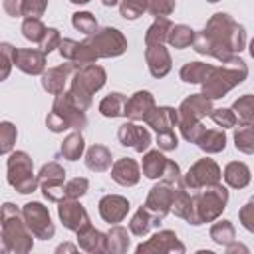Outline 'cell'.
Listing matches in <instances>:
<instances>
[{
    "label": "cell",
    "instance_id": "obj_37",
    "mask_svg": "<svg viewBox=\"0 0 254 254\" xmlns=\"http://www.w3.org/2000/svg\"><path fill=\"white\" fill-rule=\"evenodd\" d=\"M194 36H196V32H194L190 26H185V24H177V26H173V28H171L167 42H169V44H171L175 50H185V48L192 46V42H194Z\"/></svg>",
    "mask_w": 254,
    "mask_h": 254
},
{
    "label": "cell",
    "instance_id": "obj_34",
    "mask_svg": "<svg viewBox=\"0 0 254 254\" xmlns=\"http://www.w3.org/2000/svg\"><path fill=\"white\" fill-rule=\"evenodd\" d=\"M173 24L167 16H159L155 18V22L147 28V34H145V46H151V44H165L167 38H169V32H171Z\"/></svg>",
    "mask_w": 254,
    "mask_h": 254
},
{
    "label": "cell",
    "instance_id": "obj_32",
    "mask_svg": "<svg viewBox=\"0 0 254 254\" xmlns=\"http://www.w3.org/2000/svg\"><path fill=\"white\" fill-rule=\"evenodd\" d=\"M171 212H175V216H179V218L187 220L189 224H192L194 206H192V196L187 192V187L177 189L175 198H173V208H171Z\"/></svg>",
    "mask_w": 254,
    "mask_h": 254
},
{
    "label": "cell",
    "instance_id": "obj_47",
    "mask_svg": "<svg viewBox=\"0 0 254 254\" xmlns=\"http://www.w3.org/2000/svg\"><path fill=\"white\" fill-rule=\"evenodd\" d=\"M0 54H2V73H0V79H6L10 75V69L14 65V54H16V48L8 42H2L0 44Z\"/></svg>",
    "mask_w": 254,
    "mask_h": 254
},
{
    "label": "cell",
    "instance_id": "obj_45",
    "mask_svg": "<svg viewBox=\"0 0 254 254\" xmlns=\"http://www.w3.org/2000/svg\"><path fill=\"white\" fill-rule=\"evenodd\" d=\"M208 117H210L218 127H222V129H230V127H234L236 121H238V117H236V113L232 111V107H230V109H228V107L212 109Z\"/></svg>",
    "mask_w": 254,
    "mask_h": 254
},
{
    "label": "cell",
    "instance_id": "obj_14",
    "mask_svg": "<svg viewBox=\"0 0 254 254\" xmlns=\"http://www.w3.org/2000/svg\"><path fill=\"white\" fill-rule=\"evenodd\" d=\"M137 254H183L185 252V244L177 238V234L173 230H159L155 232L149 240L141 242L137 248H135Z\"/></svg>",
    "mask_w": 254,
    "mask_h": 254
},
{
    "label": "cell",
    "instance_id": "obj_57",
    "mask_svg": "<svg viewBox=\"0 0 254 254\" xmlns=\"http://www.w3.org/2000/svg\"><path fill=\"white\" fill-rule=\"evenodd\" d=\"M117 2H119V0H101V4H103V6H107V8H111V6H115Z\"/></svg>",
    "mask_w": 254,
    "mask_h": 254
},
{
    "label": "cell",
    "instance_id": "obj_49",
    "mask_svg": "<svg viewBox=\"0 0 254 254\" xmlns=\"http://www.w3.org/2000/svg\"><path fill=\"white\" fill-rule=\"evenodd\" d=\"M238 220H240V224H242L248 232L254 234V196H250V200H248L244 206H240V210H238Z\"/></svg>",
    "mask_w": 254,
    "mask_h": 254
},
{
    "label": "cell",
    "instance_id": "obj_24",
    "mask_svg": "<svg viewBox=\"0 0 254 254\" xmlns=\"http://www.w3.org/2000/svg\"><path fill=\"white\" fill-rule=\"evenodd\" d=\"M155 107V97L151 91H135L125 105V117L131 121H145V117L149 115V111Z\"/></svg>",
    "mask_w": 254,
    "mask_h": 254
},
{
    "label": "cell",
    "instance_id": "obj_41",
    "mask_svg": "<svg viewBox=\"0 0 254 254\" xmlns=\"http://www.w3.org/2000/svg\"><path fill=\"white\" fill-rule=\"evenodd\" d=\"M149 10V0H119V16L125 20H137Z\"/></svg>",
    "mask_w": 254,
    "mask_h": 254
},
{
    "label": "cell",
    "instance_id": "obj_43",
    "mask_svg": "<svg viewBox=\"0 0 254 254\" xmlns=\"http://www.w3.org/2000/svg\"><path fill=\"white\" fill-rule=\"evenodd\" d=\"M18 139V129L12 121H2L0 123V153L10 155L14 149V143Z\"/></svg>",
    "mask_w": 254,
    "mask_h": 254
},
{
    "label": "cell",
    "instance_id": "obj_8",
    "mask_svg": "<svg viewBox=\"0 0 254 254\" xmlns=\"http://www.w3.org/2000/svg\"><path fill=\"white\" fill-rule=\"evenodd\" d=\"M40 189L44 198H48V202H60L65 198V169L58 163V161H50L46 165H42L40 173Z\"/></svg>",
    "mask_w": 254,
    "mask_h": 254
},
{
    "label": "cell",
    "instance_id": "obj_58",
    "mask_svg": "<svg viewBox=\"0 0 254 254\" xmlns=\"http://www.w3.org/2000/svg\"><path fill=\"white\" fill-rule=\"evenodd\" d=\"M248 52H250V56L254 58V38L250 40V46H248Z\"/></svg>",
    "mask_w": 254,
    "mask_h": 254
},
{
    "label": "cell",
    "instance_id": "obj_53",
    "mask_svg": "<svg viewBox=\"0 0 254 254\" xmlns=\"http://www.w3.org/2000/svg\"><path fill=\"white\" fill-rule=\"evenodd\" d=\"M157 145L161 151H175L179 147V139L175 135V131L171 133H159L157 135Z\"/></svg>",
    "mask_w": 254,
    "mask_h": 254
},
{
    "label": "cell",
    "instance_id": "obj_19",
    "mask_svg": "<svg viewBox=\"0 0 254 254\" xmlns=\"http://www.w3.org/2000/svg\"><path fill=\"white\" fill-rule=\"evenodd\" d=\"M14 65L28 75H42L46 71V54L36 48H16Z\"/></svg>",
    "mask_w": 254,
    "mask_h": 254
},
{
    "label": "cell",
    "instance_id": "obj_26",
    "mask_svg": "<svg viewBox=\"0 0 254 254\" xmlns=\"http://www.w3.org/2000/svg\"><path fill=\"white\" fill-rule=\"evenodd\" d=\"M85 167L93 173H105L111 169V151L105 145H91L85 153Z\"/></svg>",
    "mask_w": 254,
    "mask_h": 254
},
{
    "label": "cell",
    "instance_id": "obj_54",
    "mask_svg": "<svg viewBox=\"0 0 254 254\" xmlns=\"http://www.w3.org/2000/svg\"><path fill=\"white\" fill-rule=\"evenodd\" d=\"M2 6H4L8 16L20 18L22 16V8H24V0H2Z\"/></svg>",
    "mask_w": 254,
    "mask_h": 254
},
{
    "label": "cell",
    "instance_id": "obj_5",
    "mask_svg": "<svg viewBox=\"0 0 254 254\" xmlns=\"http://www.w3.org/2000/svg\"><path fill=\"white\" fill-rule=\"evenodd\" d=\"M226 202H228V190L220 183L198 189V192L192 194V206H194L192 226H200L204 222H214L224 212Z\"/></svg>",
    "mask_w": 254,
    "mask_h": 254
},
{
    "label": "cell",
    "instance_id": "obj_13",
    "mask_svg": "<svg viewBox=\"0 0 254 254\" xmlns=\"http://www.w3.org/2000/svg\"><path fill=\"white\" fill-rule=\"evenodd\" d=\"M212 109H214L212 99H208L204 93H190L179 105V125L177 127L198 123L204 115H210Z\"/></svg>",
    "mask_w": 254,
    "mask_h": 254
},
{
    "label": "cell",
    "instance_id": "obj_42",
    "mask_svg": "<svg viewBox=\"0 0 254 254\" xmlns=\"http://www.w3.org/2000/svg\"><path fill=\"white\" fill-rule=\"evenodd\" d=\"M46 32H48V28L42 24L40 18H24V22H22V34H24L26 40H30L34 44H40L44 40Z\"/></svg>",
    "mask_w": 254,
    "mask_h": 254
},
{
    "label": "cell",
    "instance_id": "obj_46",
    "mask_svg": "<svg viewBox=\"0 0 254 254\" xmlns=\"http://www.w3.org/2000/svg\"><path fill=\"white\" fill-rule=\"evenodd\" d=\"M89 189V181L85 177H75L65 183V196L67 198H81Z\"/></svg>",
    "mask_w": 254,
    "mask_h": 254
},
{
    "label": "cell",
    "instance_id": "obj_15",
    "mask_svg": "<svg viewBox=\"0 0 254 254\" xmlns=\"http://www.w3.org/2000/svg\"><path fill=\"white\" fill-rule=\"evenodd\" d=\"M58 216L62 220V224L67 228V230H81L83 226L91 224L89 220V214L87 210L83 208V204L79 202V198H64L58 202Z\"/></svg>",
    "mask_w": 254,
    "mask_h": 254
},
{
    "label": "cell",
    "instance_id": "obj_31",
    "mask_svg": "<svg viewBox=\"0 0 254 254\" xmlns=\"http://www.w3.org/2000/svg\"><path fill=\"white\" fill-rule=\"evenodd\" d=\"M196 145H198L204 153H208V155L224 151V147H226V135H224V129H204L202 135L198 137Z\"/></svg>",
    "mask_w": 254,
    "mask_h": 254
},
{
    "label": "cell",
    "instance_id": "obj_9",
    "mask_svg": "<svg viewBox=\"0 0 254 254\" xmlns=\"http://www.w3.org/2000/svg\"><path fill=\"white\" fill-rule=\"evenodd\" d=\"M99 58H117L127 50V38L117 28H101L85 40Z\"/></svg>",
    "mask_w": 254,
    "mask_h": 254
},
{
    "label": "cell",
    "instance_id": "obj_55",
    "mask_svg": "<svg viewBox=\"0 0 254 254\" xmlns=\"http://www.w3.org/2000/svg\"><path fill=\"white\" fill-rule=\"evenodd\" d=\"M224 250H226V254H234V252H248V248H246L244 244H236L234 240H232L230 244H226V246H224Z\"/></svg>",
    "mask_w": 254,
    "mask_h": 254
},
{
    "label": "cell",
    "instance_id": "obj_12",
    "mask_svg": "<svg viewBox=\"0 0 254 254\" xmlns=\"http://www.w3.org/2000/svg\"><path fill=\"white\" fill-rule=\"evenodd\" d=\"M177 189L181 187H175L167 181H159L157 185L151 187L149 194H147V200H145V208L155 216V220L161 224V220L171 212L173 208V198H175V192Z\"/></svg>",
    "mask_w": 254,
    "mask_h": 254
},
{
    "label": "cell",
    "instance_id": "obj_35",
    "mask_svg": "<svg viewBox=\"0 0 254 254\" xmlns=\"http://www.w3.org/2000/svg\"><path fill=\"white\" fill-rule=\"evenodd\" d=\"M151 226H159V222L155 220V216H153V214L145 208V204H143V206L137 208V212H135L133 218L129 220V232L135 234V236H145V234L151 230Z\"/></svg>",
    "mask_w": 254,
    "mask_h": 254
},
{
    "label": "cell",
    "instance_id": "obj_29",
    "mask_svg": "<svg viewBox=\"0 0 254 254\" xmlns=\"http://www.w3.org/2000/svg\"><path fill=\"white\" fill-rule=\"evenodd\" d=\"M212 67H214V65L204 64V62H189V64H185V65L181 67L179 77H181L185 83H200V85H202V81L210 75Z\"/></svg>",
    "mask_w": 254,
    "mask_h": 254
},
{
    "label": "cell",
    "instance_id": "obj_2",
    "mask_svg": "<svg viewBox=\"0 0 254 254\" xmlns=\"http://www.w3.org/2000/svg\"><path fill=\"white\" fill-rule=\"evenodd\" d=\"M32 230L28 228L22 210L12 204H2V252L4 254H28L34 248Z\"/></svg>",
    "mask_w": 254,
    "mask_h": 254
},
{
    "label": "cell",
    "instance_id": "obj_22",
    "mask_svg": "<svg viewBox=\"0 0 254 254\" xmlns=\"http://www.w3.org/2000/svg\"><path fill=\"white\" fill-rule=\"evenodd\" d=\"M145 123L155 129V133H171L175 131V125H179V109L171 107V105H161V107H153L149 111V115L145 117Z\"/></svg>",
    "mask_w": 254,
    "mask_h": 254
},
{
    "label": "cell",
    "instance_id": "obj_21",
    "mask_svg": "<svg viewBox=\"0 0 254 254\" xmlns=\"http://www.w3.org/2000/svg\"><path fill=\"white\" fill-rule=\"evenodd\" d=\"M145 62H147V67L151 71L153 77L161 79L165 77L171 67H173V62H171V54L169 50L163 46V44H151L145 48Z\"/></svg>",
    "mask_w": 254,
    "mask_h": 254
},
{
    "label": "cell",
    "instance_id": "obj_23",
    "mask_svg": "<svg viewBox=\"0 0 254 254\" xmlns=\"http://www.w3.org/2000/svg\"><path fill=\"white\" fill-rule=\"evenodd\" d=\"M111 179L121 187H133L141 179V167L135 159L123 157L111 165Z\"/></svg>",
    "mask_w": 254,
    "mask_h": 254
},
{
    "label": "cell",
    "instance_id": "obj_1",
    "mask_svg": "<svg viewBox=\"0 0 254 254\" xmlns=\"http://www.w3.org/2000/svg\"><path fill=\"white\" fill-rule=\"evenodd\" d=\"M246 46L244 26L238 24L230 14L216 12L208 18L202 32H196L192 48L202 56H212L218 62H226L240 54Z\"/></svg>",
    "mask_w": 254,
    "mask_h": 254
},
{
    "label": "cell",
    "instance_id": "obj_18",
    "mask_svg": "<svg viewBox=\"0 0 254 254\" xmlns=\"http://www.w3.org/2000/svg\"><path fill=\"white\" fill-rule=\"evenodd\" d=\"M117 139L123 147H131L137 153L147 151L151 145V133L147 131V127H141L135 121H125L123 125H119Z\"/></svg>",
    "mask_w": 254,
    "mask_h": 254
},
{
    "label": "cell",
    "instance_id": "obj_50",
    "mask_svg": "<svg viewBox=\"0 0 254 254\" xmlns=\"http://www.w3.org/2000/svg\"><path fill=\"white\" fill-rule=\"evenodd\" d=\"M46 8H48V0H24L22 16L24 18H40V16H44Z\"/></svg>",
    "mask_w": 254,
    "mask_h": 254
},
{
    "label": "cell",
    "instance_id": "obj_38",
    "mask_svg": "<svg viewBox=\"0 0 254 254\" xmlns=\"http://www.w3.org/2000/svg\"><path fill=\"white\" fill-rule=\"evenodd\" d=\"M234 147L244 155L254 153V123H242L234 129Z\"/></svg>",
    "mask_w": 254,
    "mask_h": 254
},
{
    "label": "cell",
    "instance_id": "obj_60",
    "mask_svg": "<svg viewBox=\"0 0 254 254\" xmlns=\"http://www.w3.org/2000/svg\"><path fill=\"white\" fill-rule=\"evenodd\" d=\"M206 2H210V4H214V2H220V0H206Z\"/></svg>",
    "mask_w": 254,
    "mask_h": 254
},
{
    "label": "cell",
    "instance_id": "obj_48",
    "mask_svg": "<svg viewBox=\"0 0 254 254\" xmlns=\"http://www.w3.org/2000/svg\"><path fill=\"white\" fill-rule=\"evenodd\" d=\"M175 12V0H149V14L159 18V16H171Z\"/></svg>",
    "mask_w": 254,
    "mask_h": 254
},
{
    "label": "cell",
    "instance_id": "obj_10",
    "mask_svg": "<svg viewBox=\"0 0 254 254\" xmlns=\"http://www.w3.org/2000/svg\"><path fill=\"white\" fill-rule=\"evenodd\" d=\"M220 177H222V171L218 167V163L214 159H198L185 175H183V181H185V187L190 189V190H198V189H204V187H210V185H216L220 183Z\"/></svg>",
    "mask_w": 254,
    "mask_h": 254
},
{
    "label": "cell",
    "instance_id": "obj_3",
    "mask_svg": "<svg viewBox=\"0 0 254 254\" xmlns=\"http://www.w3.org/2000/svg\"><path fill=\"white\" fill-rule=\"evenodd\" d=\"M248 75V67L244 60L238 56H232L226 62H220V65L212 67L210 75L202 81V93L208 99H220L224 97L230 89L240 85Z\"/></svg>",
    "mask_w": 254,
    "mask_h": 254
},
{
    "label": "cell",
    "instance_id": "obj_51",
    "mask_svg": "<svg viewBox=\"0 0 254 254\" xmlns=\"http://www.w3.org/2000/svg\"><path fill=\"white\" fill-rule=\"evenodd\" d=\"M60 42H62L60 32H58L56 28H48L44 40L40 42V50H42L44 54H50V52H54L56 48H60Z\"/></svg>",
    "mask_w": 254,
    "mask_h": 254
},
{
    "label": "cell",
    "instance_id": "obj_40",
    "mask_svg": "<svg viewBox=\"0 0 254 254\" xmlns=\"http://www.w3.org/2000/svg\"><path fill=\"white\" fill-rule=\"evenodd\" d=\"M232 111L236 113V117L242 123H254V95H250V93L240 95L232 103Z\"/></svg>",
    "mask_w": 254,
    "mask_h": 254
},
{
    "label": "cell",
    "instance_id": "obj_39",
    "mask_svg": "<svg viewBox=\"0 0 254 254\" xmlns=\"http://www.w3.org/2000/svg\"><path fill=\"white\" fill-rule=\"evenodd\" d=\"M210 238L212 242H216L218 246H226L236 238V230L234 224L230 220H218L210 226Z\"/></svg>",
    "mask_w": 254,
    "mask_h": 254
},
{
    "label": "cell",
    "instance_id": "obj_20",
    "mask_svg": "<svg viewBox=\"0 0 254 254\" xmlns=\"http://www.w3.org/2000/svg\"><path fill=\"white\" fill-rule=\"evenodd\" d=\"M97 208H99V216H101L105 222L117 224V222H121V220L127 216L131 204H129V200H127L125 196H121V194H105V196H101Z\"/></svg>",
    "mask_w": 254,
    "mask_h": 254
},
{
    "label": "cell",
    "instance_id": "obj_33",
    "mask_svg": "<svg viewBox=\"0 0 254 254\" xmlns=\"http://www.w3.org/2000/svg\"><path fill=\"white\" fill-rule=\"evenodd\" d=\"M129 244H131V238H129V232H127L125 226L113 224L107 230V252H111V254H123V252H127Z\"/></svg>",
    "mask_w": 254,
    "mask_h": 254
},
{
    "label": "cell",
    "instance_id": "obj_30",
    "mask_svg": "<svg viewBox=\"0 0 254 254\" xmlns=\"http://www.w3.org/2000/svg\"><path fill=\"white\" fill-rule=\"evenodd\" d=\"M125 105H127V97L119 91H113L109 95H105L99 101V113L103 117H125Z\"/></svg>",
    "mask_w": 254,
    "mask_h": 254
},
{
    "label": "cell",
    "instance_id": "obj_59",
    "mask_svg": "<svg viewBox=\"0 0 254 254\" xmlns=\"http://www.w3.org/2000/svg\"><path fill=\"white\" fill-rule=\"evenodd\" d=\"M69 2H71V4H87L89 0H69Z\"/></svg>",
    "mask_w": 254,
    "mask_h": 254
},
{
    "label": "cell",
    "instance_id": "obj_44",
    "mask_svg": "<svg viewBox=\"0 0 254 254\" xmlns=\"http://www.w3.org/2000/svg\"><path fill=\"white\" fill-rule=\"evenodd\" d=\"M71 24L77 32H81L85 36H91L93 32H97V20L91 12H75L71 16Z\"/></svg>",
    "mask_w": 254,
    "mask_h": 254
},
{
    "label": "cell",
    "instance_id": "obj_52",
    "mask_svg": "<svg viewBox=\"0 0 254 254\" xmlns=\"http://www.w3.org/2000/svg\"><path fill=\"white\" fill-rule=\"evenodd\" d=\"M179 129H181V135H183L185 141H189V143H196L198 137H200L202 131H204V125L198 121V123H192V125H183V127H179Z\"/></svg>",
    "mask_w": 254,
    "mask_h": 254
},
{
    "label": "cell",
    "instance_id": "obj_27",
    "mask_svg": "<svg viewBox=\"0 0 254 254\" xmlns=\"http://www.w3.org/2000/svg\"><path fill=\"white\" fill-rule=\"evenodd\" d=\"M222 177H224V181H226L228 187H232V189H244L250 183V169L242 161H230L224 167Z\"/></svg>",
    "mask_w": 254,
    "mask_h": 254
},
{
    "label": "cell",
    "instance_id": "obj_4",
    "mask_svg": "<svg viewBox=\"0 0 254 254\" xmlns=\"http://www.w3.org/2000/svg\"><path fill=\"white\" fill-rule=\"evenodd\" d=\"M87 125V117H85V109H81L71 91H64L60 95H56L54 103H52V111L46 115V127L52 133H64L65 129H77L81 131Z\"/></svg>",
    "mask_w": 254,
    "mask_h": 254
},
{
    "label": "cell",
    "instance_id": "obj_17",
    "mask_svg": "<svg viewBox=\"0 0 254 254\" xmlns=\"http://www.w3.org/2000/svg\"><path fill=\"white\" fill-rule=\"evenodd\" d=\"M60 56L67 62H73L77 65H87V64H95V60L99 58L95 54V50L83 40V42H75L71 38H62L60 48H58Z\"/></svg>",
    "mask_w": 254,
    "mask_h": 254
},
{
    "label": "cell",
    "instance_id": "obj_25",
    "mask_svg": "<svg viewBox=\"0 0 254 254\" xmlns=\"http://www.w3.org/2000/svg\"><path fill=\"white\" fill-rule=\"evenodd\" d=\"M77 234V246L89 254H103L107 252V232H101L97 228H93L91 224L83 226L81 230L75 232Z\"/></svg>",
    "mask_w": 254,
    "mask_h": 254
},
{
    "label": "cell",
    "instance_id": "obj_6",
    "mask_svg": "<svg viewBox=\"0 0 254 254\" xmlns=\"http://www.w3.org/2000/svg\"><path fill=\"white\" fill-rule=\"evenodd\" d=\"M105 81H107V73L101 65H97V64L79 65L75 69V73L71 75L69 91L81 109H89L93 93L99 91L105 85Z\"/></svg>",
    "mask_w": 254,
    "mask_h": 254
},
{
    "label": "cell",
    "instance_id": "obj_16",
    "mask_svg": "<svg viewBox=\"0 0 254 254\" xmlns=\"http://www.w3.org/2000/svg\"><path fill=\"white\" fill-rule=\"evenodd\" d=\"M79 65L73 64V62H65V64H60L56 67H50L42 73V87L44 91L52 93V95H60L64 93L65 89V83L71 79V75L75 73Z\"/></svg>",
    "mask_w": 254,
    "mask_h": 254
},
{
    "label": "cell",
    "instance_id": "obj_11",
    "mask_svg": "<svg viewBox=\"0 0 254 254\" xmlns=\"http://www.w3.org/2000/svg\"><path fill=\"white\" fill-rule=\"evenodd\" d=\"M22 214H24V220L28 224V228L32 230V234L40 240H50L54 234H56V226L52 222V216H50V210L48 206H44L42 202H26L22 206Z\"/></svg>",
    "mask_w": 254,
    "mask_h": 254
},
{
    "label": "cell",
    "instance_id": "obj_28",
    "mask_svg": "<svg viewBox=\"0 0 254 254\" xmlns=\"http://www.w3.org/2000/svg\"><path fill=\"white\" fill-rule=\"evenodd\" d=\"M167 163H169V159L161 153V149L147 151L143 157V175L147 179H161L165 175Z\"/></svg>",
    "mask_w": 254,
    "mask_h": 254
},
{
    "label": "cell",
    "instance_id": "obj_56",
    "mask_svg": "<svg viewBox=\"0 0 254 254\" xmlns=\"http://www.w3.org/2000/svg\"><path fill=\"white\" fill-rule=\"evenodd\" d=\"M75 250H77V246H75V244H69V242H64V244H60V246L56 248L58 254H62V252H75Z\"/></svg>",
    "mask_w": 254,
    "mask_h": 254
},
{
    "label": "cell",
    "instance_id": "obj_36",
    "mask_svg": "<svg viewBox=\"0 0 254 254\" xmlns=\"http://www.w3.org/2000/svg\"><path fill=\"white\" fill-rule=\"evenodd\" d=\"M83 149H85V141H83L81 133L75 129L73 133H69V135L64 139V143H62V147H60V153H62V157L67 159V161H77V159L83 155Z\"/></svg>",
    "mask_w": 254,
    "mask_h": 254
},
{
    "label": "cell",
    "instance_id": "obj_7",
    "mask_svg": "<svg viewBox=\"0 0 254 254\" xmlns=\"http://www.w3.org/2000/svg\"><path fill=\"white\" fill-rule=\"evenodd\" d=\"M6 169H8V183L20 194H30L40 187V179L38 175H34L32 157L26 151H12L8 155Z\"/></svg>",
    "mask_w": 254,
    "mask_h": 254
}]
</instances>
